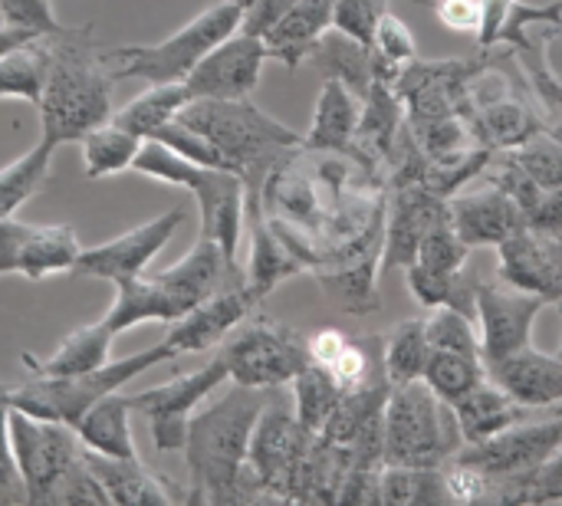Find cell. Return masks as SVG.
<instances>
[{
    "mask_svg": "<svg viewBox=\"0 0 562 506\" xmlns=\"http://www.w3.org/2000/svg\"><path fill=\"white\" fill-rule=\"evenodd\" d=\"M270 395L273 389H250L234 382L231 392H224L204 412L191 415L181 448L191 474V501L231 504L260 494L247 471V454Z\"/></svg>",
    "mask_w": 562,
    "mask_h": 506,
    "instance_id": "obj_1",
    "label": "cell"
},
{
    "mask_svg": "<svg viewBox=\"0 0 562 506\" xmlns=\"http://www.w3.org/2000/svg\"><path fill=\"white\" fill-rule=\"evenodd\" d=\"M49 43V72L43 86L40 112V138L53 148L79 142L95 125L109 122L115 76L105 53L95 46L89 26L82 30H56L46 33Z\"/></svg>",
    "mask_w": 562,
    "mask_h": 506,
    "instance_id": "obj_2",
    "label": "cell"
},
{
    "mask_svg": "<svg viewBox=\"0 0 562 506\" xmlns=\"http://www.w3.org/2000/svg\"><path fill=\"white\" fill-rule=\"evenodd\" d=\"M178 119L207 135L247 184V214L260 211L267 178L303 148V135L257 109L250 99H191Z\"/></svg>",
    "mask_w": 562,
    "mask_h": 506,
    "instance_id": "obj_3",
    "label": "cell"
},
{
    "mask_svg": "<svg viewBox=\"0 0 562 506\" xmlns=\"http://www.w3.org/2000/svg\"><path fill=\"white\" fill-rule=\"evenodd\" d=\"M461 445L454 408L441 402L425 379L392 385L382 412V464L445 468Z\"/></svg>",
    "mask_w": 562,
    "mask_h": 506,
    "instance_id": "obj_4",
    "label": "cell"
},
{
    "mask_svg": "<svg viewBox=\"0 0 562 506\" xmlns=\"http://www.w3.org/2000/svg\"><path fill=\"white\" fill-rule=\"evenodd\" d=\"M178 359V352L161 339L158 346L151 349H142V352H132L125 359H115V362H105L102 369L95 372H86V375H69V379H49V375H33L16 385V389H7V402L10 408H20L33 418H46V421H63L69 428H76V421L105 395L119 392L122 385H128L132 379L145 375L148 369L155 366H165Z\"/></svg>",
    "mask_w": 562,
    "mask_h": 506,
    "instance_id": "obj_5",
    "label": "cell"
},
{
    "mask_svg": "<svg viewBox=\"0 0 562 506\" xmlns=\"http://www.w3.org/2000/svg\"><path fill=\"white\" fill-rule=\"evenodd\" d=\"M244 10L234 0H217L198 16H191L181 30L158 43L115 46L105 53L115 79H142V82H184L188 72L231 33L240 30Z\"/></svg>",
    "mask_w": 562,
    "mask_h": 506,
    "instance_id": "obj_6",
    "label": "cell"
},
{
    "mask_svg": "<svg viewBox=\"0 0 562 506\" xmlns=\"http://www.w3.org/2000/svg\"><path fill=\"white\" fill-rule=\"evenodd\" d=\"M221 356L231 382L250 389H283L310 366L306 336L273 319L240 323L221 342Z\"/></svg>",
    "mask_w": 562,
    "mask_h": 506,
    "instance_id": "obj_7",
    "label": "cell"
},
{
    "mask_svg": "<svg viewBox=\"0 0 562 506\" xmlns=\"http://www.w3.org/2000/svg\"><path fill=\"white\" fill-rule=\"evenodd\" d=\"M313 441L316 435L300 425L293 405L280 398V389H273L250 438L247 471L254 484L273 497H296V481L313 451Z\"/></svg>",
    "mask_w": 562,
    "mask_h": 506,
    "instance_id": "obj_8",
    "label": "cell"
},
{
    "mask_svg": "<svg viewBox=\"0 0 562 506\" xmlns=\"http://www.w3.org/2000/svg\"><path fill=\"white\" fill-rule=\"evenodd\" d=\"M7 425H10V445H13V458L23 477L26 504H49L56 484L82 458L76 428L63 421L33 418L20 408H10Z\"/></svg>",
    "mask_w": 562,
    "mask_h": 506,
    "instance_id": "obj_9",
    "label": "cell"
},
{
    "mask_svg": "<svg viewBox=\"0 0 562 506\" xmlns=\"http://www.w3.org/2000/svg\"><path fill=\"white\" fill-rule=\"evenodd\" d=\"M562 448V415H543V418H524L501 435L477 441V445H461V451L451 461H461L484 474L491 484H510L540 464H547Z\"/></svg>",
    "mask_w": 562,
    "mask_h": 506,
    "instance_id": "obj_10",
    "label": "cell"
},
{
    "mask_svg": "<svg viewBox=\"0 0 562 506\" xmlns=\"http://www.w3.org/2000/svg\"><path fill=\"white\" fill-rule=\"evenodd\" d=\"M227 362L224 356L217 352L204 369L198 372H188V375H178L158 389H148V392H138L132 395V408L142 412L151 425V441H155V451L168 454V451H181L184 448V438H188V425H191V415L198 412V405L204 398H211L224 382H227Z\"/></svg>",
    "mask_w": 562,
    "mask_h": 506,
    "instance_id": "obj_11",
    "label": "cell"
},
{
    "mask_svg": "<svg viewBox=\"0 0 562 506\" xmlns=\"http://www.w3.org/2000/svg\"><path fill=\"white\" fill-rule=\"evenodd\" d=\"M184 224V211L171 207L99 247H82L72 273L79 277H95V280H109V283H122L132 277H142L148 270V263L161 254V247L178 234V227Z\"/></svg>",
    "mask_w": 562,
    "mask_h": 506,
    "instance_id": "obj_12",
    "label": "cell"
},
{
    "mask_svg": "<svg viewBox=\"0 0 562 506\" xmlns=\"http://www.w3.org/2000/svg\"><path fill=\"white\" fill-rule=\"evenodd\" d=\"M550 306L543 296L524 293L510 283L481 280L477 277V326H481V349L484 366L497 362L533 339V323Z\"/></svg>",
    "mask_w": 562,
    "mask_h": 506,
    "instance_id": "obj_13",
    "label": "cell"
},
{
    "mask_svg": "<svg viewBox=\"0 0 562 506\" xmlns=\"http://www.w3.org/2000/svg\"><path fill=\"white\" fill-rule=\"evenodd\" d=\"M267 59V43L237 30L188 72L184 86L191 89V99H250Z\"/></svg>",
    "mask_w": 562,
    "mask_h": 506,
    "instance_id": "obj_14",
    "label": "cell"
},
{
    "mask_svg": "<svg viewBox=\"0 0 562 506\" xmlns=\"http://www.w3.org/2000/svg\"><path fill=\"white\" fill-rule=\"evenodd\" d=\"M448 198L435 194L425 184H395L392 204H389V224L382 237V257H379V277L398 267H412L418 257L422 240L448 221Z\"/></svg>",
    "mask_w": 562,
    "mask_h": 506,
    "instance_id": "obj_15",
    "label": "cell"
},
{
    "mask_svg": "<svg viewBox=\"0 0 562 506\" xmlns=\"http://www.w3.org/2000/svg\"><path fill=\"white\" fill-rule=\"evenodd\" d=\"M257 300L247 290L244 277L221 286L217 293H211L207 300H201L194 310H188L178 323H171L165 342L178 352V356H198L207 352L214 346H221L250 313H254Z\"/></svg>",
    "mask_w": 562,
    "mask_h": 506,
    "instance_id": "obj_16",
    "label": "cell"
},
{
    "mask_svg": "<svg viewBox=\"0 0 562 506\" xmlns=\"http://www.w3.org/2000/svg\"><path fill=\"white\" fill-rule=\"evenodd\" d=\"M497 257L504 283L547 303H562V237L520 227L497 247Z\"/></svg>",
    "mask_w": 562,
    "mask_h": 506,
    "instance_id": "obj_17",
    "label": "cell"
},
{
    "mask_svg": "<svg viewBox=\"0 0 562 506\" xmlns=\"http://www.w3.org/2000/svg\"><path fill=\"white\" fill-rule=\"evenodd\" d=\"M201 211V234L211 237L231 263H237L240 230L247 217V184L237 171L204 168L191 188Z\"/></svg>",
    "mask_w": 562,
    "mask_h": 506,
    "instance_id": "obj_18",
    "label": "cell"
},
{
    "mask_svg": "<svg viewBox=\"0 0 562 506\" xmlns=\"http://www.w3.org/2000/svg\"><path fill=\"white\" fill-rule=\"evenodd\" d=\"M448 214H451L454 230L461 234V240L471 250L474 247H501L510 234L527 227L524 207L491 181H484L481 191H464V194L451 198Z\"/></svg>",
    "mask_w": 562,
    "mask_h": 506,
    "instance_id": "obj_19",
    "label": "cell"
},
{
    "mask_svg": "<svg viewBox=\"0 0 562 506\" xmlns=\"http://www.w3.org/2000/svg\"><path fill=\"white\" fill-rule=\"evenodd\" d=\"M487 379L530 412H553L562 402V359L533 349V342L497 362H487Z\"/></svg>",
    "mask_w": 562,
    "mask_h": 506,
    "instance_id": "obj_20",
    "label": "cell"
},
{
    "mask_svg": "<svg viewBox=\"0 0 562 506\" xmlns=\"http://www.w3.org/2000/svg\"><path fill=\"white\" fill-rule=\"evenodd\" d=\"M359 112H362V99L346 82L326 79L323 92L316 99L313 125L303 135V148L319 151V155H349V151H356L352 142H356Z\"/></svg>",
    "mask_w": 562,
    "mask_h": 506,
    "instance_id": "obj_21",
    "label": "cell"
},
{
    "mask_svg": "<svg viewBox=\"0 0 562 506\" xmlns=\"http://www.w3.org/2000/svg\"><path fill=\"white\" fill-rule=\"evenodd\" d=\"M333 7L336 0H296L263 36L270 59H280L286 69H296L303 59H310L313 46L333 30Z\"/></svg>",
    "mask_w": 562,
    "mask_h": 506,
    "instance_id": "obj_22",
    "label": "cell"
},
{
    "mask_svg": "<svg viewBox=\"0 0 562 506\" xmlns=\"http://www.w3.org/2000/svg\"><path fill=\"white\" fill-rule=\"evenodd\" d=\"M82 458L92 468V474L99 477V484L105 487L109 504L138 506L181 501V494H175L165 477H155L142 464V458H105V454H95L89 448H82Z\"/></svg>",
    "mask_w": 562,
    "mask_h": 506,
    "instance_id": "obj_23",
    "label": "cell"
},
{
    "mask_svg": "<svg viewBox=\"0 0 562 506\" xmlns=\"http://www.w3.org/2000/svg\"><path fill=\"white\" fill-rule=\"evenodd\" d=\"M402 135H405V102L392 82L375 76V82L369 86V92L362 99L352 148L366 151L372 158H389Z\"/></svg>",
    "mask_w": 562,
    "mask_h": 506,
    "instance_id": "obj_24",
    "label": "cell"
},
{
    "mask_svg": "<svg viewBox=\"0 0 562 506\" xmlns=\"http://www.w3.org/2000/svg\"><path fill=\"white\" fill-rule=\"evenodd\" d=\"M454 408V418H458V428H461V438L464 445H477V441H487L494 435H501L504 428L530 418V408H524L520 402H514L497 382L484 379L474 392H468L461 402L451 405Z\"/></svg>",
    "mask_w": 562,
    "mask_h": 506,
    "instance_id": "obj_25",
    "label": "cell"
},
{
    "mask_svg": "<svg viewBox=\"0 0 562 506\" xmlns=\"http://www.w3.org/2000/svg\"><path fill=\"white\" fill-rule=\"evenodd\" d=\"M250 217V263H247V273H244V283L247 290L254 293V300L260 303L267 293H273L283 280L296 277L306 270V263L286 247V240L257 214H247Z\"/></svg>",
    "mask_w": 562,
    "mask_h": 506,
    "instance_id": "obj_26",
    "label": "cell"
},
{
    "mask_svg": "<svg viewBox=\"0 0 562 506\" xmlns=\"http://www.w3.org/2000/svg\"><path fill=\"white\" fill-rule=\"evenodd\" d=\"M112 339H115V333L105 326V319L102 323H89V326H79L76 333H69L53 349V356H46L43 362L33 359V356H23V366L33 375H49V379L86 375V372H95V369H102L109 362Z\"/></svg>",
    "mask_w": 562,
    "mask_h": 506,
    "instance_id": "obj_27",
    "label": "cell"
},
{
    "mask_svg": "<svg viewBox=\"0 0 562 506\" xmlns=\"http://www.w3.org/2000/svg\"><path fill=\"white\" fill-rule=\"evenodd\" d=\"M132 402L122 398L119 392L99 398L79 421H76V438L82 448L105 454V458H138L135 441H132Z\"/></svg>",
    "mask_w": 562,
    "mask_h": 506,
    "instance_id": "obj_28",
    "label": "cell"
},
{
    "mask_svg": "<svg viewBox=\"0 0 562 506\" xmlns=\"http://www.w3.org/2000/svg\"><path fill=\"white\" fill-rule=\"evenodd\" d=\"M181 313L178 306L171 303V296L161 290V283L155 277H132V280H122L115 283V300H112V310L105 313V326L119 336L132 326H142V323H178Z\"/></svg>",
    "mask_w": 562,
    "mask_h": 506,
    "instance_id": "obj_29",
    "label": "cell"
},
{
    "mask_svg": "<svg viewBox=\"0 0 562 506\" xmlns=\"http://www.w3.org/2000/svg\"><path fill=\"white\" fill-rule=\"evenodd\" d=\"M79 254L82 247L69 224H30L16 254V273H23L26 280L66 273L76 267Z\"/></svg>",
    "mask_w": 562,
    "mask_h": 506,
    "instance_id": "obj_30",
    "label": "cell"
},
{
    "mask_svg": "<svg viewBox=\"0 0 562 506\" xmlns=\"http://www.w3.org/2000/svg\"><path fill=\"white\" fill-rule=\"evenodd\" d=\"M530 23H562V3L557 7H527L520 0H481V26L477 43L484 49L497 43H514L527 49L533 40L527 36Z\"/></svg>",
    "mask_w": 562,
    "mask_h": 506,
    "instance_id": "obj_31",
    "label": "cell"
},
{
    "mask_svg": "<svg viewBox=\"0 0 562 506\" xmlns=\"http://www.w3.org/2000/svg\"><path fill=\"white\" fill-rule=\"evenodd\" d=\"M310 59L319 66L326 79L346 82L359 99H366L369 86L375 82V49L356 43L352 36L329 30L310 53Z\"/></svg>",
    "mask_w": 562,
    "mask_h": 506,
    "instance_id": "obj_32",
    "label": "cell"
},
{
    "mask_svg": "<svg viewBox=\"0 0 562 506\" xmlns=\"http://www.w3.org/2000/svg\"><path fill=\"white\" fill-rule=\"evenodd\" d=\"M191 102V89L184 82H148L132 102H125L112 119L135 132L138 138H151L158 128L178 119V112Z\"/></svg>",
    "mask_w": 562,
    "mask_h": 506,
    "instance_id": "obj_33",
    "label": "cell"
},
{
    "mask_svg": "<svg viewBox=\"0 0 562 506\" xmlns=\"http://www.w3.org/2000/svg\"><path fill=\"white\" fill-rule=\"evenodd\" d=\"M46 72H49V43L43 33L0 56V99H23L36 109L43 99Z\"/></svg>",
    "mask_w": 562,
    "mask_h": 506,
    "instance_id": "obj_34",
    "label": "cell"
},
{
    "mask_svg": "<svg viewBox=\"0 0 562 506\" xmlns=\"http://www.w3.org/2000/svg\"><path fill=\"white\" fill-rule=\"evenodd\" d=\"M145 138H138L135 132H128L125 125H119L115 119L95 125L92 132H86L79 138V151H82V165L89 178H112L122 175L135 165L138 148Z\"/></svg>",
    "mask_w": 562,
    "mask_h": 506,
    "instance_id": "obj_35",
    "label": "cell"
},
{
    "mask_svg": "<svg viewBox=\"0 0 562 506\" xmlns=\"http://www.w3.org/2000/svg\"><path fill=\"white\" fill-rule=\"evenodd\" d=\"M431 356L425 319H405L382 339V369L389 385H405L425 379Z\"/></svg>",
    "mask_w": 562,
    "mask_h": 506,
    "instance_id": "obj_36",
    "label": "cell"
},
{
    "mask_svg": "<svg viewBox=\"0 0 562 506\" xmlns=\"http://www.w3.org/2000/svg\"><path fill=\"white\" fill-rule=\"evenodd\" d=\"M53 151L56 148L40 138L26 155L0 168V217H13L49 181Z\"/></svg>",
    "mask_w": 562,
    "mask_h": 506,
    "instance_id": "obj_37",
    "label": "cell"
},
{
    "mask_svg": "<svg viewBox=\"0 0 562 506\" xmlns=\"http://www.w3.org/2000/svg\"><path fill=\"white\" fill-rule=\"evenodd\" d=\"M379 504H448L445 471H441V468L382 464V474H379Z\"/></svg>",
    "mask_w": 562,
    "mask_h": 506,
    "instance_id": "obj_38",
    "label": "cell"
},
{
    "mask_svg": "<svg viewBox=\"0 0 562 506\" xmlns=\"http://www.w3.org/2000/svg\"><path fill=\"white\" fill-rule=\"evenodd\" d=\"M290 385H293V412H296L300 425L310 435H319L342 398V385L333 379L329 369H323L316 362H310Z\"/></svg>",
    "mask_w": 562,
    "mask_h": 506,
    "instance_id": "obj_39",
    "label": "cell"
},
{
    "mask_svg": "<svg viewBox=\"0 0 562 506\" xmlns=\"http://www.w3.org/2000/svg\"><path fill=\"white\" fill-rule=\"evenodd\" d=\"M487 379V366L484 356H468V352H448V349H431L428 356V369H425V382L431 385V392L454 405L461 402L468 392H474L481 382Z\"/></svg>",
    "mask_w": 562,
    "mask_h": 506,
    "instance_id": "obj_40",
    "label": "cell"
},
{
    "mask_svg": "<svg viewBox=\"0 0 562 506\" xmlns=\"http://www.w3.org/2000/svg\"><path fill=\"white\" fill-rule=\"evenodd\" d=\"M132 171H138L145 178H155L161 184H175V188L191 191L194 181H198V175L204 171V165L188 161L184 155H178L175 148H168L158 138H145L142 148H138V158L132 165Z\"/></svg>",
    "mask_w": 562,
    "mask_h": 506,
    "instance_id": "obj_41",
    "label": "cell"
},
{
    "mask_svg": "<svg viewBox=\"0 0 562 506\" xmlns=\"http://www.w3.org/2000/svg\"><path fill=\"white\" fill-rule=\"evenodd\" d=\"M428 326V342L431 349H448V352H468V356H484L481 349V333L477 319L454 310V306H435L431 316L425 319Z\"/></svg>",
    "mask_w": 562,
    "mask_h": 506,
    "instance_id": "obj_42",
    "label": "cell"
},
{
    "mask_svg": "<svg viewBox=\"0 0 562 506\" xmlns=\"http://www.w3.org/2000/svg\"><path fill=\"white\" fill-rule=\"evenodd\" d=\"M520 168L547 191V188H562V142L550 132L540 128L537 135H530L527 142H520L517 148H507Z\"/></svg>",
    "mask_w": 562,
    "mask_h": 506,
    "instance_id": "obj_43",
    "label": "cell"
},
{
    "mask_svg": "<svg viewBox=\"0 0 562 506\" xmlns=\"http://www.w3.org/2000/svg\"><path fill=\"white\" fill-rule=\"evenodd\" d=\"M468 257H471V247L461 240V234L454 230V224L448 217L422 240L415 263L431 273H461L468 267Z\"/></svg>",
    "mask_w": 562,
    "mask_h": 506,
    "instance_id": "obj_44",
    "label": "cell"
},
{
    "mask_svg": "<svg viewBox=\"0 0 562 506\" xmlns=\"http://www.w3.org/2000/svg\"><path fill=\"white\" fill-rule=\"evenodd\" d=\"M562 494V448L537 471L504 484V491L497 494L507 504H557Z\"/></svg>",
    "mask_w": 562,
    "mask_h": 506,
    "instance_id": "obj_45",
    "label": "cell"
},
{
    "mask_svg": "<svg viewBox=\"0 0 562 506\" xmlns=\"http://www.w3.org/2000/svg\"><path fill=\"white\" fill-rule=\"evenodd\" d=\"M389 13V0H336L333 7V30L352 36L362 46H375V30Z\"/></svg>",
    "mask_w": 562,
    "mask_h": 506,
    "instance_id": "obj_46",
    "label": "cell"
},
{
    "mask_svg": "<svg viewBox=\"0 0 562 506\" xmlns=\"http://www.w3.org/2000/svg\"><path fill=\"white\" fill-rule=\"evenodd\" d=\"M49 504H109V494H105V487L99 484V477L92 474V468L86 464V458H79V461L66 471V477L56 484Z\"/></svg>",
    "mask_w": 562,
    "mask_h": 506,
    "instance_id": "obj_47",
    "label": "cell"
},
{
    "mask_svg": "<svg viewBox=\"0 0 562 506\" xmlns=\"http://www.w3.org/2000/svg\"><path fill=\"white\" fill-rule=\"evenodd\" d=\"M382 59L395 63V66H408L412 59H418V46L415 36L408 30L405 20H398L395 13H385L379 30H375V46H372Z\"/></svg>",
    "mask_w": 562,
    "mask_h": 506,
    "instance_id": "obj_48",
    "label": "cell"
},
{
    "mask_svg": "<svg viewBox=\"0 0 562 506\" xmlns=\"http://www.w3.org/2000/svg\"><path fill=\"white\" fill-rule=\"evenodd\" d=\"M484 181H491V184H497L501 191H507V194L524 207V214L530 211V204H533V201L540 198V191H543V188L520 168V161H517L510 151H507L501 161H494V168L487 171Z\"/></svg>",
    "mask_w": 562,
    "mask_h": 506,
    "instance_id": "obj_49",
    "label": "cell"
},
{
    "mask_svg": "<svg viewBox=\"0 0 562 506\" xmlns=\"http://www.w3.org/2000/svg\"><path fill=\"white\" fill-rule=\"evenodd\" d=\"M10 402H7V389H0V504H26L23 494V477L13 458V445H10Z\"/></svg>",
    "mask_w": 562,
    "mask_h": 506,
    "instance_id": "obj_50",
    "label": "cell"
},
{
    "mask_svg": "<svg viewBox=\"0 0 562 506\" xmlns=\"http://www.w3.org/2000/svg\"><path fill=\"white\" fill-rule=\"evenodd\" d=\"M0 10L7 16V23H16V26H30L40 33L63 30V23L56 20L53 0H0Z\"/></svg>",
    "mask_w": 562,
    "mask_h": 506,
    "instance_id": "obj_51",
    "label": "cell"
},
{
    "mask_svg": "<svg viewBox=\"0 0 562 506\" xmlns=\"http://www.w3.org/2000/svg\"><path fill=\"white\" fill-rule=\"evenodd\" d=\"M524 53V63H527V69H530V76H533V82H537V92L543 95V102L560 115L562 112V79L547 66V59H543V49L537 46V43H530L527 49H520Z\"/></svg>",
    "mask_w": 562,
    "mask_h": 506,
    "instance_id": "obj_52",
    "label": "cell"
},
{
    "mask_svg": "<svg viewBox=\"0 0 562 506\" xmlns=\"http://www.w3.org/2000/svg\"><path fill=\"white\" fill-rule=\"evenodd\" d=\"M431 7L441 26L454 33H477L481 26V0H435Z\"/></svg>",
    "mask_w": 562,
    "mask_h": 506,
    "instance_id": "obj_53",
    "label": "cell"
},
{
    "mask_svg": "<svg viewBox=\"0 0 562 506\" xmlns=\"http://www.w3.org/2000/svg\"><path fill=\"white\" fill-rule=\"evenodd\" d=\"M293 3H296V0H254V3L244 10V16H240V30L263 40V36L280 23V16H283Z\"/></svg>",
    "mask_w": 562,
    "mask_h": 506,
    "instance_id": "obj_54",
    "label": "cell"
},
{
    "mask_svg": "<svg viewBox=\"0 0 562 506\" xmlns=\"http://www.w3.org/2000/svg\"><path fill=\"white\" fill-rule=\"evenodd\" d=\"M527 227L562 237V188H547L527 211Z\"/></svg>",
    "mask_w": 562,
    "mask_h": 506,
    "instance_id": "obj_55",
    "label": "cell"
},
{
    "mask_svg": "<svg viewBox=\"0 0 562 506\" xmlns=\"http://www.w3.org/2000/svg\"><path fill=\"white\" fill-rule=\"evenodd\" d=\"M346 342H349V336H346V333H339V329H316V333L306 339L310 362H316V366L329 369V366L339 359V352L346 349Z\"/></svg>",
    "mask_w": 562,
    "mask_h": 506,
    "instance_id": "obj_56",
    "label": "cell"
},
{
    "mask_svg": "<svg viewBox=\"0 0 562 506\" xmlns=\"http://www.w3.org/2000/svg\"><path fill=\"white\" fill-rule=\"evenodd\" d=\"M30 224L16 217H0V273H16V254Z\"/></svg>",
    "mask_w": 562,
    "mask_h": 506,
    "instance_id": "obj_57",
    "label": "cell"
},
{
    "mask_svg": "<svg viewBox=\"0 0 562 506\" xmlns=\"http://www.w3.org/2000/svg\"><path fill=\"white\" fill-rule=\"evenodd\" d=\"M36 36H43V33H40V30H30V26H16V23L0 26V56L10 53V49L20 46V43H26V40H36Z\"/></svg>",
    "mask_w": 562,
    "mask_h": 506,
    "instance_id": "obj_58",
    "label": "cell"
},
{
    "mask_svg": "<svg viewBox=\"0 0 562 506\" xmlns=\"http://www.w3.org/2000/svg\"><path fill=\"white\" fill-rule=\"evenodd\" d=\"M550 132H553V135H557V138L562 142V112H560V119H557V122L550 125Z\"/></svg>",
    "mask_w": 562,
    "mask_h": 506,
    "instance_id": "obj_59",
    "label": "cell"
},
{
    "mask_svg": "<svg viewBox=\"0 0 562 506\" xmlns=\"http://www.w3.org/2000/svg\"><path fill=\"white\" fill-rule=\"evenodd\" d=\"M234 3H237V7H240V10H247V7H250V3H254V0H234Z\"/></svg>",
    "mask_w": 562,
    "mask_h": 506,
    "instance_id": "obj_60",
    "label": "cell"
},
{
    "mask_svg": "<svg viewBox=\"0 0 562 506\" xmlns=\"http://www.w3.org/2000/svg\"><path fill=\"white\" fill-rule=\"evenodd\" d=\"M0 26H7V16H3V10H0Z\"/></svg>",
    "mask_w": 562,
    "mask_h": 506,
    "instance_id": "obj_61",
    "label": "cell"
},
{
    "mask_svg": "<svg viewBox=\"0 0 562 506\" xmlns=\"http://www.w3.org/2000/svg\"><path fill=\"white\" fill-rule=\"evenodd\" d=\"M553 412H557V415H562V402H560V405H557V408H553Z\"/></svg>",
    "mask_w": 562,
    "mask_h": 506,
    "instance_id": "obj_62",
    "label": "cell"
},
{
    "mask_svg": "<svg viewBox=\"0 0 562 506\" xmlns=\"http://www.w3.org/2000/svg\"><path fill=\"white\" fill-rule=\"evenodd\" d=\"M557 306H560V316H562V303H557ZM560 359H562V346H560Z\"/></svg>",
    "mask_w": 562,
    "mask_h": 506,
    "instance_id": "obj_63",
    "label": "cell"
}]
</instances>
